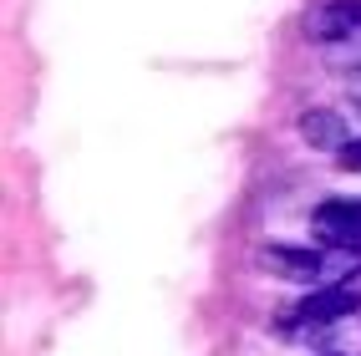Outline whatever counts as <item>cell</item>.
Returning a JSON list of instances; mask_svg holds the SVG:
<instances>
[{"mask_svg": "<svg viewBox=\"0 0 361 356\" xmlns=\"http://www.w3.org/2000/svg\"><path fill=\"white\" fill-rule=\"evenodd\" d=\"M259 265L285 275V280L321 285V275H326V245H264L259 250Z\"/></svg>", "mask_w": 361, "mask_h": 356, "instance_id": "6da1fadb", "label": "cell"}, {"mask_svg": "<svg viewBox=\"0 0 361 356\" xmlns=\"http://www.w3.org/2000/svg\"><path fill=\"white\" fill-rule=\"evenodd\" d=\"M316 356H331V351H316Z\"/></svg>", "mask_w": 361, "mask_h": 356, "instance_id": "ba28073f", "label": "cell"}, {"mask_svg": "<svg viewBox=\"0 0 361 356\" xmlns=\"http://www.w3.org/2000/svg\"><path fill=\"white\" fill-rule=\"evenodd\" d=\"M310 229H316L321 245L361 250V199H326L316 214H310Z\"/></svg>", "mask_w": 361, "mask_h": 356, "instance_id": "3957f363", "label": "cell"}, {"mask_svg": "<svg viewBox=\"0 0 361 356\" xmlns=\"http://www.w3.org/2000/svg\"><path fill=\"white\" fill-rule=\"evenodd\" d=\"M341 87H346V97H351V102H356V107H361V71H351V77H346V82H341Z\"/></svg>", "mask_w": 361, "mask_h": 356, "instance_id": "52a82bcc", "label": "cell"}, {"mask_svg": "<svg viewBox=\"0 0 361 356\" xmlns=\"http://www.w3.org/2000/svg\"><path fill=\"white\" fill-rule=\"evenodd\" d=\"M356 31H361V0H316L305 16V36L321 46H336Z\"/></svg>", "mask_w": 361, "mask_h": 356, "instance_id": "7a4b0ae2", "label": "cell"}, {"mask_svg": "<svg viewBox=\"0 0 361 356\" xmlns=\"http://www.w3.org/2000/svg\"><path fill=\"white\" fill-rule=\"evenodd\" d=\"M321 56L331 71H341V77H351V71H361V31L346 36V41H336V46H321Z\"/></svg>", "mask_w": 361, "mask_h": 356, "instance_id": "5b68a950", "label": "cell"}, {"mask_svg": "<svg viewBox=\"0 0 361 356\" xmlns=\"http://www.w3.org/2000/svg\"><path fill=\"white\" fill-rule=\"evenodd\" d=\"M295 128H300V137H305V148H316V153H341L346 142L356 137L336 107H305V112L295 117Z\"/></svg>", "mask_w": 361, "mask_h": 356, "instance_id": "277c9868", "label": "cell"}, {"mask_svg": "<svg viewBox=\"0 0 361 356\" xmlns=\"http://www.w3.org/2000/svg\"><path fill=\"white\" fill-rule=\"evenodd\" d=\"M336 158H341V168H346V173H361V137H351Z\"/></svg>", "mask_w": 361, "mask_h": 356, "instance_id": "8992f818", "label": "cell"}]
</instances>
